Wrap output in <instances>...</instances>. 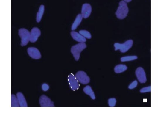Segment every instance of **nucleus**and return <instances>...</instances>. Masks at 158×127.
Listing matches in <instances>:
<instances>
[{"label":"nucleus","mask_w":158,"mask_h":127,"mask_svg":"<svg viewBox=\"0 0 158 127\" xmlns=\"http://www.w3.org/2000/svg\"><path fill=\"white\" fill-rule=\"evenodd\" d=\"M128 12H129V8L127 2L124 1H121L119 3V7L116 12V16L118 19L122 20L127 16Z\"/></svg>","instance_id":"f257e3e1"},{"label":"nucleus","mask_w":158,"mask_h":127,"mask_svg":"<svg viewBox=\"0 0 158 127\" xmlns=\"http://www.w3.org/2000/svg\"><path fill=\"white\" fill-rule=\"evenodd\" d=\"M87 48V45L84 43H80L72 47L71 52L75 59L78 61L80 58V54L82 51Z\"/></svg>","instance_id":"f03ea898"},{"label":"nucleus","mask_w":158,"mask_h":127,"mask_svg":"<svg viewBox=\"0 0 158 127\" xmlns=\"http://www.w3.org/2000/svg\"><path fill=\"white\" fill-rule=\"evenodd\" d=\"M133 45V41L132 40H129L123 44L115 43L114 46L116 51L120 50L121 52L124 53L129 51L132 48Z\"/></svg>","instance_id":"7ed1b4c3"},{"label":"nucleus","mask_w":158,"mask_h":127,"mask_svg":"<svg viewBox=\"0 0 158 127\" xmlns=\"http://www.w3.org/2000/svg\"><path fill=\"white\" fill-rule=\"evenodd\" d=\"M19 35L21 38V45L25 46L30 41V32L26 29L21 28L19 29Z\"/></svg>","instance_id":"20e7f679"},{"label":"nucleus","mask_w":158,"mask_h":127,"mask_svg":"<svg viewBox=\"0 0 158 127\" xmlns=\"http://www.w3.org/2000/svg\"><path fill=\"white\" fill-rule=\"evenodd\" d=\"M75 76L78 81L80 83L84 85L89 84L90 82V78L87 73L82 71H80L76 73Z\"/></svg>","instance_id":"39448f33"},{"label":"nucleus","mask_w":158,"mask_h":127,"mask_svg":"<svg viewBox=\"0 0 158 127\" xmlns=\"http://www.w3.org/2000/svg\"><path fill=\"white\" fill-rule=\"evenodd\" d=\"M68 81L70 88L73 91H75L78 89L80 85L76 77L72 73H71L68 77Z\"/></svg>","instance_id":"423d86ee"},{"label":"nucleus","mask_w":158,"mask_h":127,"mask_svg":"<svg viewBox=\"0 0 158 127\" xmlns=\"http://www.w3.org/2000/svg\"><path fill=\"white\" fill-rule=\"evenodd\" d=\"M40 104L42 107H53L54 106L53 102L47 96L45 95H42L40 97Z\"/></svg>","instance_id":"0eeeda50"},{"label":"nucleus","mask_w":158,"mask_h":127,"mask_svg":"<svg viewBox=\"0 0 158 127\" xmlns=\"http://www.w3.org/2000/svg\"><path fill=\"white\" fill-rule=\"evenodd\" d=\"M138 81L141 83H145L147 81V77L144 70L142 67H139L135 72Z\"/></svg>","instance_id":"6e6552de"},{"label":"nucleus","mask_w":158,"mask_h":127,"mask_svg":"<svg viewBox=\"0 0 158 127\" xmlns=\"http://www.w3.org/2000/svg\"><path fill=\"white\" fill-rule=\"evenodd\" d=\"M28 53L30 57L34 59H39L41 58V53L37 48L30 47L28 49Z\"/></svg>","instance_id":"1a4fd4ad"},{"label":"nucleus","mask_w":158,"mask_h":127,"mask_svg":"<svg viewBox=\"0 0 158 127\" xmlns=\"http://www.w3.org/2000/svg\"><path fill=\"white\" fill-rule=\"evenodd\" d=\"M40 29L37 27H34L31 29L30 35V41L32 43L36 42L41 35Z\"/></svg>","instance_id":"9d476101"},{"label":"nucleus","mask_w":158,"mask_h":127,"mask_svg":"<svg viewBox=\"0 0 158 127\" xmlns=\"http://www.w3.org/2000/svg\"><path fill=\"white\" fill-rule=\"evenodd\" d=\"M92 11V8L90 4L87 3L83 4L81 10V15L83 18H88L90 16Z\"/></svg>","instance_id":"9b49d317"},{"label":"nucleus","mask_w":158,"mask_h":127,"mask_svg":"<svg viewBox=\"0 0 158 127\" xmlns=\"http://www.w3.org/2000/svg\"><path fill=\"white\" fill-rule=\"evenodd\" d=\"M71 35L73 39L78 42L85 43L86 42V39L83 35L79 32L72 31L71 32Z\"/></svg>","instance_id":"f8f14e48"},{"label":"nucleus","mask_w":158,"mask_h":127,"mask_svg":"<svg viewBox=\"0 0 158 127\" xmlns=\"http://www.w3.org/2000/svg\"><path fill=\"white\" fill-rule=\"evenodd\" d=\"M17 97L18 100L19 106L21 107H28L27 103L24 96L21 92H19L17 94Z\"/></svg>","instance_id":"ddd939ff"},{"label":"nucleus","mask_w":158,"mask_h":127,"mask_svg":"<svg viewBox=\"0 0 158 127\" xmlns=\"http://www.w3.org/2000/svg\"><path fill=\"white\" fill-rule=\"evenodd\" d=\"M83 17L81 14L78 15L76 17L75 20L73 23L71 29L72 30H75L81 23L82 20H83Z\"/></svg>","instance_id":"4468645a"},{"label":"nucleus","mask_w":158,"mask_h":127,"mask_svg":"<svg viewBox=\"0 0 158 127\" xmlns=\"http://www.w3.org/2000/svg\"><path fill=\"white\" fill-rule=\"evenodd\" d=\"M83 91H84L85 93L90 96L92 99H95L96 96H95L94 92L91 87L89 86V85H87V86L85 87L84 89H83Z\"/></svg>","instance_id":"2eb2a0df"},{"label":"nucleus","mask_w":158,"mask_h":127,"mask_svg":"<svg viewBox=\"0 0 158 127\" xmlns=\"http://www.w3.org/2000/svg\"><path fill=\"white\" fill-rule=\"evenodd\" d=\"M45 10V7L44 5L40 6L38 12L37 13L36 20L39 23L41 20L43 14H44Z\"/></svg>","instance_id":"dca6fc26"},{"label":"nucleus","mask_w":158,"mask_h":127,"mask_svg":"<svg viewBox=\"0 0 158 127\" xmlns=\"http://www.w3.org/2000/svg\"><path fill=\"white\" fill-rule=\"evenodd\" d=\"M127 69L126 65L120 64L117 65L114 68V71L117 73H120L126 70Z\"/></svg>","instance_id":"f3484780"},{"label":"nucleus","mask_w":158,"mask_h":127,"mask_svg":"<svg viewBox=\"0 0 158 127\" xmlns=\"http://www.w3.org/2000/svg\"><path fill=\"white\" fill-rule=\"evenodd\" d=\"M11 107H20L17 97L14 94H12L11 95Z\"/></svg>","instance_id":"a211bd4d"},{"label":"nucleus","mask_w":158,"mask_h":127,"mask_svg":"<svg viewBox=\"0 0 158 127\" xmlns=\"http://www.w3.org/2000/svg\"><path fill=\"white\" fill-rule=\"evenodd\" d=\"M137 59H138V57L136 56H126V57H121V60L122 62H128L135 60Z\"/></svg>","instance_id":"6ab92c4d"},{"label":"nucleus","mask_w":158,"mask_h":127,"mask_svg":"<svg viewBox=\"0 0 158 127\" xmlns=\"http://www.w3.org/2000/svg\"><path fill=\"white\" fill-rule=\"evenodd\" d=\"M79 32L86 38L90 39L92 38V35L88 31L85 30H81Z\"/></svg>","instance_id":"aec40b11"},{"label":"nucleus","mask_w":158,"mask_h":127,"mask_svg":"<svg viewBox=\"0 0 158 127\" xmlns=\"http://www.w3.org/2000/svg\"><path fill=\"white\" fill-rule=\"evenodd\" d=\"M117 101L115 98H111L108 100V105L110 107H113L116 106Z\"/></svg>","instance_id":"412c9836"},{"label":"nucleus","mask_w":158,"mask_h":127,"mask_svg":"<svg viewBox=\"0 0 158 127\" xmlns=\"http://www.w3.org/2000/svg\"><path fill=\"white\" fill-rule=\"evenodd\" d=\"M138 82L136 81H134L129 85V89L132 90L135 88L138 85Z\"/></svg>","instance_id":"4be33fe9"},{"label":"nucleus","mask_w":158,"mask_h":127,"mask_svg":"<svg viewBox=\"0 0 158 127\" xmlns=\"http://www.w3.org/2000/svg\"><path fill=\"white\" fill-rule=\"evenodd\" d=\"M151 91V87L149 86L145 87L143 88L140 90V92L141 93H146L150 92Z\"/></svg>","instance_id":"5701e85b"},{"label":"nucleus","mask_w":158,"mask_h":127,"mask_svg":"<svg viewBox=\"0 0 158 127\" xmlns=\"http://www.w3.org/2000/svg\"><path fill=\"white\" fill-rule=\"evenodd\" d=\"M42 88L43 91H46L49 89V86L47 84H42Z\"/></svg>","instance_id":"b1692460"},{"label":"nucleus","mask_w":158,"mask_h":127,"mask_svg":"<svg viewBox=\"0 0 158 127\" xmlns=\"http://www.w3.org/2000/svg\"><path fill=\"white\" fill-rule=\"evenodd\" d=\"M124 1L126 2H130L131 1H132V0H124Z\"/></svg>","instance_id":"393cba45"}]
</instances>
